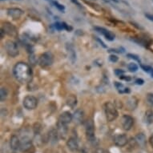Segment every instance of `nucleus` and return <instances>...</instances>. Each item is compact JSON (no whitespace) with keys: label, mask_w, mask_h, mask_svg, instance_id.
I'll list each match as a JSON object with an SVG mask.
<instances>
[{"label":"nucleus","mask_w":153,"mask_h":153,"mask_svg":"<svg viewBox=\"0 0 153 153\" xmlns=\"http://www.w3.org/2000/svg\"><path fill=\"white\" fill-rule=\"evenodd\" d=\"M111 1H112V2H115V3H118L119 0H111Z\"/></svg>","instance_id":"obj_38"},{"label":"nucleus","mask_w":153,"mask_h":153,"mask_svg":"<svg viewBox=\"0 0 153 153\" xmlns=\"http://www.w3.org/2000/svg\"><path fill=\"white\" fill-rule=\"evenodd\" d=\"M150 143H151V145L153 147V136H151V138H150Z\"/></svg>","instance_id":"obj_37"},{"label":"nucleus","mask_w":153,"mask_h":153,"mask_svg":"<svg viewBox=\"0 0 153 153\" xmlns=\"http://www.w3.org/2000/svg\"><path fill=\"white\" fill-rule=\"evenodd\" d=\"M5 49L8 55H10V57H13V58L16 57L19 53L17 43L12 40H7L6 42Z\"/></svg>","instance_id":"obj_5"},{"label":"nucleus","mask_w":153,"mask_h":153,"mask_svg":"<svg viewBox=\"0 0 153 153\" xmlns=\"http://www.w3.org/2000/svg\"><path fill=\"white\" fill-rule=\"evenodd\" d=\"M92 1H94V0H92Z\"/></svg>","instance_id":"obj_40"},{"label":"nucleus","mask_w":153,"mask_h":153,"mask_svg":"<svg viewBox=\"0 0 153 153\" xmlns=\"http://www.w3.org/2000/svg\"><path fill=\"white\" fill-rule=\"evenodd\" d=\"M134 140L136 141V143L140 145L141 148H143L145 147L146 145V136L143 133H139L138 135L135 137V140Z\"/></svg>","instance_id":"obj_17"},{"label":"nucleus","mask_w":153,"mask_h":153,"mask_svg":"<svg viewBox=\"0 0 153 153\" xmlns=\"http://www.w3.org/2000/svg\"><path fill=\"white\" fill-rule=\"evenodd\" d=\"M67 146H68V149L71 152H77L79 149V142L77 139L75 137H71L68 141H67Z\"/></svg>","instance_id":"obj_13"},{"label":"nucleus","mask_w":153,"mask_h":153,"mask_svg":"<svg viewBox=\"0 0 153 153\" xmlns=\"http://www.w3.org/2000/svg\"><path fill=\"white\" fill-rule=\"evenodd\" d=\"M23 107L27 110H34L36 108L38 105L37 99L33 95H27L25 98L23 99Z\"/></svg>","instance_id":"obj_6"},{"label":"nucleus","mask_w":153,"mask_h":153,"mask_svg":"<svg viewBox=\"0 0 153 153\" xmlns=\"http://www.w3.org/2000/svg\"><path fill=\"white\" fill-rule=\"evenodd\" d=\"M122 127L125 131H129L131 129L134 124V120L131 116L128 115H124L122 117Z\"/></svg>","instance_id":"obj_8"},{"label":"nucleus","mask_w":153,"mask_h":153,"mask_svg":"<svg viewBox=\"0 0 153 153\" xmlns=\"http://www.w3.org/2000/svg\"><path fill=\"white\" fill-rule=\"evenodd\" d=\"M85 125V131L86 136L89 142L94 143L95 141V124L93 123L91 120H88L84 123Z\"/></svg>","instance_id":"obj_4"},{"label":"nucleus","mask_w":153,"mask_h":153,"mask_svg":"<svg viewBox=\"0 0 153 153\" xmlns=\"http://www.w3.org/2000/svg\"><path fill=\"white\" fill-rule=\"evenodd\" d=\"M5 31H4V30H3V28L1 29V39H3V37H4V35H5Z\"/></svg>","instance_id":"obj_36"},{"label":"nucleus","mask_w":153,"mask_h":153,"mask_svg":"<svg viewBox=\"0 0 153 153\" xmlns=\"http://www.w3.org/2000/svg\"><path fill=\"white\" fill-rule=\"evenodd\" d=\"M120 79L125 81H130L131 79L130 76H126V75H121V76H120Z\"/></svg>","instance_id":"obj_31"},{"label":"nucleus","mask_w":153,"mask_h":153,"mask_svg":"<svg viewBox=\"0 0 153 153\" xmlns=\"http://www.w3.org/2000/svg\"><path fill=\"white\" fill-rule=\"evenodd\" d=\"M95 153H109V152L103 149V148H98L97 150L95 151Z\"/></svg>","instance_id":"obj_32"},{"label":"nucleus","mask_w":153,"mask_h":153,"mask_svg":"<svg viewBox=\"0 0 153 153\" xmlns=\"http://www.w3.org/2000/svg\"><path fill=\"white\" fill-rule=\"evenodd\" d=\"M63 29L66 30H68V31H71L72 30V27H71V26H69L68 24H67V23H65V22H63Z\"/></svg>","instance_id":"obj_28"},{"label":"nucleus","mask_w":153,"mask_h":153,"mask_svg":"<svg viewBox=\"0 0 153 153\" xmlns=\"http://www.w3.org/2000/svg\"><path fill=\"white\" fill-rule=\"evenodd\" d=\"M20 139L17 136H11L10 141V148L14 151H20Z\"/></svg>","instance_id":"obj_15"},{"label":"nucleus","mask_w":153,"mask_h":153,"mask_svg":"<svg viewBox=\"0 0 153 153\" xmlns=\"http://www.w3.org/2000/svg\"><path fill=\"white\" fill-rule=\"evenodd\" d=\"M94 29L95 30V31L103 35L105 37L106 39H108V41H113L115 39V35L112 32H111L110 30H107L103 27H95Z\"/></svg>","instance_id":"obj_9"},{"label":"nucleus","mask_w":153,"mask_h":153,"mask_svg":"<svg viewBox=\"0 0 153 153\" xmlns=\"http://www.w3.org/2000/svg\"><path fill=\"white\" fill-rule=\"evenodd\" d=\"M49 2H50L51 4H53V5L55 6V7L57 8L59 10H60V11H63V12H64V10H65V7L63 5H62V4H60L59 3H58L57 1H50L49 0Z\"/></svg>","instance_id":"obj_23"},{"label":"nucleus","mask_w":153,"mask_h":153,"mask_svg":"<svg viewBox=\"0 0 153 153\" xmlns=\"http://www.w3.org/2000/svg\"><path fill=\"white\" fill-rule=\"evenodd\" d=\"M128 57L130 59H132L134 60L137 61L138 63H140V57H139L138 55H134V54H128Z\"/></svg>","instance_id":"obj_26"},{"label":"nucleus","mask_w":153,"mask_h":153,"mask_svg":"<svg viewBox=\"0 0 153 153\" xmlns=\"http://www.w3.org/2000/svg\"><path fill=\"white\" fill-rule=\"evenodd\" d=\"M13 74L15 79L22 83H27L32 79L33 72L27 63L19 62L13 68Z\"/></svg>","instance_id":"obj_1"},{"label":"nucleus","mask_w":153,"mask_h":153,"mask_svg":"<svg viewBox=\"0 0 153 153\" xmlns=\"http://www.w3.org/2000/svg\"><path fill=\"white\" fill-rule=\"evenodd\" d=\"M96 40L98 41L99 43H100V45H101V46H102V47H103V48H107V45H105V43H103V41L101 40L100 39H99V38H97V37H96Z\"/></svg>","instance_id":"obj_34"},{"label":"nucleus","mask_w":153,"mask_h":153,"mask_svg":"<svg viewBox=\"0 0 153 153\" xmlns=\"http://www.w3.org/2000/svg\"><path fill=\"white\" fill-rule=\"evenodd\" d=\"M73 120L76 123H81L84 120V113L81 109H77L73 115Z\"/></svg>","instance_id":"obj_16"},{"label":"nucleus","mask_w":153,"mask_h":153,"mask_svg":"<svg viewBox=\"0 0 153 153\" xmlns=\"http://www.w3.org/2000/svg\"><path fill=\"white\" fill-rule=\"evenodd\" d=\"M128 136L125 134H117L114 136V143L118 147H123L128 143Z\"/></svg>","instance_id":"obj_11"},{"label":"nucleus","mask_w":153,"mask_h":153,"mask_svg":"<svg viewBox=\"0 0 153 153\" xmlns=\"http://www.w3.org/2000/svg\"><path fill=\"white\" fill-rule=\"evenodd\" d=\"M109 59H110L111 62H112V63H116L117 61H118L119 58L115 55H111L110 57H109Z\"/></svg>","instance_id":"obj_29"},{"label":"nucleus","mask_w":153,"mask_h":153,"mask_svg":"<svg viewBox=\"0 0 153 153\" xmlns=\"http://www.w3.org/2000/svg\"><path fill=\"white\" fill-rule=\"evenodd\" d=\"M146 18L149 19L150 21H152L153 22V15H151V14H145Z\"/></svg>","instance_id":"obj_35"},{"label":"nucleus","mask_w":153,"mask_h":153,"mask_svg":"<svg viewBox=\"0 0 153 153\" xmlns=\"http://www.w3.org/2000/svg\"><path fill=\"white\" fill-rule=\"evenodd\" d=\"M8 95V91L5 88H1L0 89V100L4 101Z\"/></svg>","instance_id":"obj_22"},{"label":"nucleus","mask_w":153,"mask_h":153,"mask_svg":"<svg viewBox=\"0 0 153 153\" xmlns=\"http://www.w3.org/2000/svg\"><path fill=\"white\" fill-rule=\"evenodd\" d=\"M115 86H116V89L118 90L119 93L123 94V93H130V90L128 88H125L123 84L119 82H115Z\"/></svg>","instance_id":"obj_19"},{"label":"nucleus","mask_w":153,"mask_h":153,"mask_svg":"<svg viewBox=\"0 0 153 153\" xmlns=\"http://www.w3.org/2000/svg\"><path fill=\"white\" fill-rule=\"evenodd\" d=\"M54 26H55V28L57 30H64V29H63V23H59V22H57V23H55V25H54Z\"/></svg>","instance_id":"obj_27"},{"label":"nucleus","mask_w":153,"mask_h":153,"mask_svg":"<svg viewBox=\"0 0 153 153\" xmlns=\"http://www.w3.org/2000/svg\"><path fill=\"white\" fill-rule=\"evenodd\" d=\"M135 83H136L137 85H143V83H144V81H143V79H137L135 81Z\"/></svg>","instance_id":"obj_33"},{"label":"nucleus","mask_w":153,"mask_h":153,"mask_svg":"<svg viewBox=\"0 0 153 153\" xmlns=\"http://www.w3.org/2000/svg\"><path fill=\"white\" fill-rule=\"evenodd\" d=\"M146 101L150 107H153V93H148L146 96Z\"/></svg>","instance_id":"obj_24"},{"label":"nucleus","mask_w":153,"mask_h":153,"mask_svg":"<svg viewBox=\"0 0 153 153\" xmlns=\"http://www.w3.org/2000/svg\"><path fill=\"white\" fill-rule=\"evenodd\" d=\"M73 120V115L71 114L69 111H64L61 114L58 119V123H61L63 125H68V123H70Z\"/></svg>","instance_id":"obj_7"},{"label":"nucleus","mask_w":153,"mask_h":153,"mask_svg":"<svg viewBox=\"0 0 153 153\" xmlns=\"http://www.w3.org/2000/svg\"><path fill=\"white\" fill-rule=\"evenodd\" d=\"M1 1H4V0H1Z\"/></svg>","instance_id":"obj_39"},{"label":"nucleus","mask_w":153,"mask_h":153,"mask_svg":"<svg viewBox=\"0 0 153 153\" xmlns=\"http://www.w3.org/2000/svg\"><path fill=\"white\" fill-rule=\"evenodd\" d=\"M103 109L105 112V116L108 122H112L118 117V111L116 106L112 102H106L103 105Z\"/></svg>","instance_id":"obj_2"},{"label":"nucleus","mask_w":153,"mask_h":153,"mask_svg":"<svg viewBox=\"0 0 153 153\" xmlns=\"http://www.w3.org/2000/svg\"><path fill=\"white\" fill-rule=\"evenodd\" d=\"M144 120L148 124H152L153 123V111L148 110L146 111Z\"/></svg>","instance_id":"obj_21"},{"label":"nucleus","mask_w":153,"mask_h":153,"mask_svg":"<svg viewBox=\"0 0 153 153\" xmlns=\"http://www.w3.org/2000/svg\"><path fill=\"white\" fill-rule=\"evenodd\" d=\"M66 103H67V105L70 107L71 108H75L77 105V98L74 95H69L67 98Z\"/></svg>","instance_id":"obj_18"},{"label":"nucleus","mask_w":153,"mask_h":153,"mask_svg":"<svg viewBox=\"0 0 153 153\" xmlns=\"http://www.w3.org/2000/svg\"><path fill=\"white\" fill-rule=\"evenodd\" d=\"M67 49H68V55H69V57H70V59L71 60L72 63H75V59H76V55H75L74 48H73L71 44H68V46H67Z\"/></svg>","instance_id":"obj_20"},{"label":"nucleus","mask_w":153,"mask_h":153,"mask_svg":"<svg viewBox=\"0 0 153 153\" xmlns=\"http://www.w3.org/2000/svg\"><path fill=\"white\" fill-rule=\"evenodd\" d=\"M20 151L22 152H27L32 147V141L30 137L25 136L20 139Z\"/></svg>","instance_id":"obj_10"},{"label":"nucleus","mask_w":153,"mask_h":153,"mask_svg":"<svg viewBox=\"0 0 153 153\" xmlns=\"http://www.w3.org/2000/svg\"><path fill=\"white\" fill-rule=\"evenodd\" d=\"M114 72H115L116 75L120 77V76H121V75H123L124 74V71L121 70V69H116Z\"/></svg>","instance_id":"obj_30"},{"label":"nucleus","mask_w":153,"mask_h":153,"mask_svg":"<svg viewBox=\"0 0 153 153\" xmlns=\"http://www.w3.org/2000/svg\"><path fill=\"white\" fill-rule=\"evenodd\" d=\"M23 10H21L20 8H9L7 10V15L13 19H19V18L23 15Z\"/></svg>","instance_id":"obj_12"},{"label":"nucleus","mask_w":153,"mask_h":153,"mask_svg":"<svg viewBox=\"0 0 153 153\" xmlns=\"http://www.w3.org/2000/svg\"><path fill=\"white\" fill-rule=\"evenodd\" d=\"M128 68L131 72H136L138 70V66L135 63H131L128 65Z\"/></svg>","instance_id":"obj_25"},{"label":"nucleus","mask_w":153,"mask_h":153,"mask_svg":"<svg viewBox=\"0 0 153 153\" xmlns=\"http://www.w3.org/2000/svg\"><path fill=\"white\" fill-rule=\"evenodd\" d=\"M53 62H54V56H53L52 53L50 51H47V52L42 54L38 59L39 65L43 68L50 67L53 63Z\"/></svg>","instance_id":"obj_3"},{"label":"nucleus","mask_w":153,"mask_h":153,"mask_svg":"<svg viewBox=\"0 0 153 153\" xmlns=\"http://www.w3.org/2000/svg\"><path fill=\"white\" fill-rule=\"evenodd\" d=\"M3 29L4 30L6 34H7V35H10V36L15 37V36L17 35V30H16V28H15V27H14L12 24H10V23H4Z\"/></svg>","instance_id":"obj_14"}]
</instances>
